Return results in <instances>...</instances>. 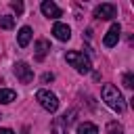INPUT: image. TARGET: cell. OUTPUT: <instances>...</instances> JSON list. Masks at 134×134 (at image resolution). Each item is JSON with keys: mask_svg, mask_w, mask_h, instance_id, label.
<instances>
[{"mask_svg": "<svg viewBox=\"0 0 134 134\" xmlns=\"http://www.w3.org/2000/svg\"><path fill=\"white\" fill-rule=\"evenodd\" d=\"M103 100L107 103V107H111L117 113H124V109H126V103H124L121 92L115 86H111V84H105L103 86Z\"/></svg>", "mask_w": 134, "mask_h": 134, "instance_id": "6da1fadb", "label": "cell"}, {"mask_svg": "<svg viewBox=\"0 0 134 134\" xmlns=\"http://www.w3.org/2000/svg\"><path fill=\"white\" fill-rule=\"evenodd\" d=\"M65 59H67V63H69L71 67H75V71H77V73H88V71L92 69L90 59H88L84 52H80V50H69Z\"/></svg>", "mask_w": 134, "mask_h": 134, "instance_id": "7a4b0ae2", "label": "cell"}, {"mask_svg": "<svg viewBox=\"0 0 134 134\" xmlns=\"http://www.w3.org/2000/svg\"><path fill=\"white\" fill-rule=\"evenodd\" d=\"M36 100L48 111V113H54L57 109H59V98H57V94L54 92H50V90H38L36 92Z\"/></svg>", "mask_w": 134, "mask_h": 134, "instance_id": "3957f363", "label": "cell"}, {"mask_svg": "<svg viewBox=\"0 0 134 134\" xmlns=\"http://www.w3.org/2000/svg\"><path fill=\"white\" fill-rule=\"evenodd\" d=\"M15 75L21 80V84H29V82L34 80V69H31L25 61H19V63L15 65Z\"/></svg>", "mask_w": 134, "mask_h": 134, "instance_id": "277c9868", "label": "cell"}, {"mask_svg": "<svg viewBox=\"0 0 134 134\" xmlns=\"http://www.w3.org/2000/svg\"><path fill=\"white\" fill-rule=\"evenodd\" d=\"M119 31H121V27H119V23H113V25L109 27V31H107V36L103 38V44H105L107 48H113V46L117 44V40H119Z\"/></svg>", "mask_w": 134, "mask_h": 134, "instance_id": "5b68a950", "label": "cell"}, {"mask_svg": "<svg viewBox=\"0 0 134 134\" xmlns=\"http://www.w3.org/2000/svg\"><path fill=\"white\" fill-rule=\"evenodd\" d=\"M115 13H117V8H115L113 4H109V2H105V4H98V6H96L94 17H98V19H113Z\"/></svg>", "mask_w": 134, "mask_h": 134, "instance_id": "8992f818", "label": "cell"}, {"mask_svg": "<svg viewBox=\"0 0 134 134\" xmlns=\"http://www.w3.org/2000/svg\"><path fill=\"white\" fill-rule=\"evenodd\" d=\"M40 8H42V13H44L46 17H50V19H59V17L63 15V10H61L54 2H50V0H44V2L40 4Z\"/></svg>", "mask_w": 134, "mask_h": 134, "instance_id": "52a82bcc", "label": "cell"}, {"mask_svg": "<svg viewBox=\"0 0 134 134\" xmlns=\"http://www.w3.org/2000/svg\"><path fill=\"white\" fill-rule=\"evenodd\" d=\"M52 34H54V38L61 40V42H67V40L71 38V29H69V25H65V23H54Z\"/></svg>", "mask_w": 134, "mask_h": 134, "instance_id": "ba28073f", "label": "cell"}, {"mask_svg": "<svg viewBox=\"0 0 134 134\" xmlns=\"http://www.w3.org/2000/svg\"><path fill=\"white\" fill-rule=\"evenodd\" d=\"M29 40H31V27H21L19 29V34H17V42H19V46L21 48H25L27 44H29Z\"/></svg>", "mask_w": 134, "mask_h": 134, "instance_id": "9c48e42d", "label": "cell"}, {"mask_svg": "<svg viewBox=\"0 0 134 134\" xmlns=\"http://www.w3.org/2000/svg\"><path fill=\"white\" fill-rule=\"evenodd\" d=\"M48 50H50V44H48L46 40H38V42H36V59H38V61H42Z\"/></svg>", "mask_w": 134, "mask_h": 134, "instance_id": "30bf717a", "label": "cell"}, {"mask_svg": "<svg viewBox=\"0 0 134 134\" xmlns=\"http://www.w3.org/2000/svg\"><path fill=\"white\" fill-rule=\"evenodd\" d=\"M15 98H17V92H15V90H10V88H0V103H2V105L13 103Z\"/></svg>", "mask_w": 134, "mask_h": 134, "instance_id": "8fae6325", "label": "cell"}, {"mask_svg": "<svg viewBox=\"0 0 134 134\" xmlns=\"http://www.w3.org/2000/svg\"><path fill=\"white\" fill-rule=\"evenodd\" d=\"M50 132H52V134H67V126H65V121H63L61 117L52 119V124H50Z\"/></svg>", "mask_w": 134, "mask_h": 134, "instance_id": "7c38bea8", "label": "cell"}, {"mask_svg": "<svg viewBox=\"0 0 134 134\" xmlns=\"http://www.w3.org/2000/svg\"><path fill=\"white\" fill-rule=\"evenodd\" d=\"M77 134H98V128L90 121H84V124H77Z\"/></svg>", "mask_w": 134, "mask_h": 134, "instance_id": "4fadbf2b", "label": "cell"}, {"mask_svg": "<svg viewBox=\"0 0 134 134\" xmlns=\"http://www.w3.org/2000/svg\"><path fill=\"white\" fill-rule=\"evenodd\" d=\"M0 27H2V29H13V27H15V17L2 15V17H0Z\"/></svg>", "mask_w": 134, "mask_h": 134, "instance_id": "5bb4252c", "label": "cell"}, {"mask_svg": "<svg viewBox=\"0 0 134 134\" xmlns=\"http://www.w3.org/2000/svg\"><path fill=\"white\" fill-rule=\"evenodd\" d=\"M107 134H124V128L117 121H109L107 124Z\"/></svg>", "mask_w": 134, "mask_h": 134, "instance_id": "9a60e30c", "label": "cell"}, {"mask_svg": "<svg viewBox=\"0 0 134 134\" xmlns=\"http://www.w3.org/2000/svg\"><path fill=\"white\" fill-rule=\"evenodd\" d=\"M124 86L126 88H134V75L132 73H126L124 75Z\"/></svg>", "mask_w": 134, "mask_h": 134, "instance_id": "2e32d148", "label": "cell"}, {"mask_svg": "<svg viewBox=\"0 0 134 134\" xmlns=\"http://www.w3.org/2000/svg\"><path fill=\"white\" fill-rule=\"evenodd\" d=\"M10 6H13V10H15L17 15H21V13H23V4H21V2H13Z\"/></svg>", "mask_w": 134, "mask_h": 134, "instance_id": "e0dca14e", "label": "cell"}, {"mask_svg": "<svg viewBox=\"0 0 134 134\" xmlns=\"http://www.w3.org/2000/svg\"><path fill=\"white\" fill-rule=\"evenodd\" d=\"M52 80H54L52 73H44V75H42V82H44V84H48V82H52Z\"/></svg>", "mask_w": 134, "mask_h": 134, "instance_id": "ac0fdd59", "label": "cell"}, {"mask_svg": "<svg viewBox=\"0 0 134 134\" xmlns=\"http://www.w3.org/2000/svg\"><path fill=\"white\" fill-rule=\"evenodd\" d=\"M0 134H15L10 128H0Z\"/></svg>", "mask_w": 134, "mask_h": 134, "instance_id": "d6986e66", "label": "cell"}, {"mask_svg": "<svg viewBox=\"0 0 134 134\" xmlns=\"http://www.w3.org/2000/svg\"><path fill=\"white\" fill-rule=\"evenodd\" d=\"M23 134H29V128H23Z\"/></svg>", "mask_w": 134, "mask_h": 134, "instance_id": "ffe728a7", "label": "cell"}]
</instances>
